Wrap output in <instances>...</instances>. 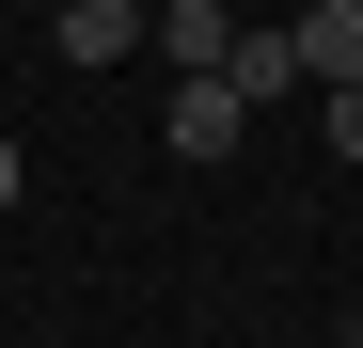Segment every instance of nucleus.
<instances>
[{"label": "nucleus", "instance_id": "obj_1", "mask_svg": "<svg viewBox=\"0 0 363 348\" xmlns=\"http://www.w3.org/2000/svg\"><path fill=\"white\" fill-rule=\"evenodd\" d=\"M284 64L316 80V95H347L363 80V0H300V16H284Z\"/></svg>", "mask_w": 363, "mask_h": 348}, {"label": "nucleus", "instance_id": "obj_2", "mask_svg": "<svg viewBox=\"0 0 363 348\" xmlns=\"http://www.w3.org/2000/svg\"><path fill=\"white\" fill-rule=\"evenodd\" d=\"M143 32H158V64H174V80H221V48H237V0H158Z\"/></svg>", "mask_w": 363, "mask_h": 348}, {"label": "nucleus", "instance_id": "obj_3", "mask_svg": "<svg viewBox=\"0 0 363 348\" xmlns=\"http://www.w3.org/2000/svg\"><path fill=\"white\" fill-rule=\"evenodd\" d=\"M221 95H237V111L300 95V64H284V16H237V48H221Z\"/></svg>", "mask_w": 363, "mask_h": 348}, {"label": "nucleus", "instance_id": "obj_4", "mask_svg": "<svg viewBox=\"0 0 363 348\" xmlns=\"http://www.w3.org/2000/svg\"><path fill=\"white\" fill-rule=\"evenodd\" d=\"M237 127H253V111H237L221 80H174V158H190V174H206V158H237Z\"/></svg>", "mask_w": 363, "mask_h": 348}, {"label": "nucleus", "instance_id": "obj_5", "mask_svg": "<svg viewBox=\"0 0 363 348\" xmlns=\"http://www.w3.org/2000/svg\"><path fill=\"white\" fill-rule=\"evenodd\" d=\"M48 32H64V64H127V48H143V16H127V0H64Z\"/></svg>", "mask_w": 363, "mask_h": 348}, {"label": "nucleus", "instance_id": "obj_6", "mask_svg": "<svg viewBox=\"0 0 363 348\" xmlns=\"http://www.w3.org/2000/svg\"><path fill=\"white\" fill-rule=\"evenodd\" d=\"M332 143H347V158H363V80H347V95H332Z\"/></svg>", "mask_w": 363, "mask_h": 348}, {"label": "nucleus", "instance_id": "obj_7", "mask_svg": "<svg viewBox=\"0 0 363 348\" xmlns=\"http://www.w3.org/2000/svg\"><path fill=\"white\" fill-rule=\"evenodd\" d=\"M16 190H32V174H16V143H0V206H16Z\"/></svg>", "mask_w": 363, "mask_h": 348}, {"label": "nucleus", "instance_id": "obj_8", "mask_svg": "<svg viewBox=\"0 0 363 348\" xmlns=\"http://www.w3.org/2000/svg\"><path fill=\"white\" fill-rule=\"evenodd\" d=\"M332 348H363V317H347V332H332Z\"/></svg>", "mask_w": 363, "mask_h": 348}, {"label": "nucleus", "instance_id": "obj_9", "mask_svg": "<svg viewBox=\"0 0 363 348\" xmlns=\"http://www.w3.org/2000/svg\"><path fill=\"white\" fill-rule=\"evenodd\" d=\"M127 16H158V0H127Z\"/></svg>", "mask_w": 363, "mask_h": 348}, {"label": "nucleus", "instance_id": "obj_10", "mask_svg": "<svg viewBox=\"0 0 363 348\" xmlns=\"http://www.w3.org/2000/svg\"><path fill=\"white\" fill-rule=\"evenodd\" d=\"M284 16H300V0H284Z\"/></svg>", "mask_w": 363, "mask_h": 348}]
</instances>
